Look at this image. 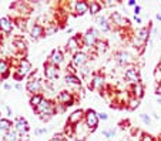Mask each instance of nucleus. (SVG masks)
<instances>
[{
	"instance_id": "obj_1",
	"label": "nucleus",
	"mask_w": 161,
	"mask_h": 141,
	"mask_svg": "<svg viewBox=\"0 0 161 141\" xmlns=\"http://www.w3.org/2000/svg\"><path fill=\"white\" fill-rule=\"evenodd\" d=\"M36 110H37V113L39 114H43V116H49V114H53V104L49 101V100H43L42 103L39 104V107H36Z\"/></svg>"
},
{
	"instance_id": "obj_2",
	"label": "nucleus",
	"mask_w": 161,
	"mask_h": 141,
	"mask_svg": "<svg viewBox=\"0 0 161 141\" xmlns=\"http://www.w3.org/2000/svg\"><path fill=\"white\" fill-rule=\"evenodd\" d=\"M86 121H87V126L90 127L91 130H94L98 124V116L96 114V111L93 110H88L87 111V116H86Z\"/></svg>"
},
{
	"instance_id": "obj_3",
	"label": "nucleus",
	"mask_w": 161,
	"mask_h": 141,
	"mask_svg": "<svg viewBox=\"0 0 161 141\" xmlns=\"http://www.w3.org/2000/svg\"><path fill=\"white\" fill-rule=\"evenodd\" d=\"M44 74H46V77L50 80L56 79V77L58 76L57 67H56L54 64H52V63H47V64H44Z\"/></svg>"
},
{
	"instance_id": "obj_4",
	"label": "nucleus",
	"mask_w": 161,
	"mask_h": 141,
	"mask_svg": "<svg viewBox=\"0 0 161 141\" xmlns=\"http://www.w3.org/2000/svg\"><path fill=\"white\" fill-rule=\"evenodd\" d=\"M96 41H97V33H96L94 30H88L87 33L84 34V43H86V46H88V47L94 46Z\"/></svg>"
},
{
	"instance_id": "obj_5",
	"label": "nucleus",
	"mask_w": 161,
	"mask_h": 141,
	"mask_svg": "<svg viewBox=\"0 0 161 141\" xmlns=\"http://www.w3.org/2000/svg\"><path fill=\"white\" fill-rule=\"evenodd\" d=\"M86 62H87V54L83 52H77L76 54H74L73 57V64L77 66V67H81V66L86 64Z\"/></svg>"
},
{
	"instance_id": "obj_6",
	"label": "nucleus",
	"mask_w": 161,
	"mask_h": 141,
	"mask_svg": "<svg viewBox=\"0 0 161 141\" xmlns=\"http://www.w3.org/2000/svg\"><path fill=\"white\" fill-rule=\"evenodd\" d=\"M58 101H60L61 104L71 106V104H73V97H71L70 93L63 91V93H60V94H58Z\"/></svg>"
},
{
	"instance_id": "obj_7",
	"label": "nucleus",
	"mask_w": 161,
	"mask_h": 141,
	"mask_svg": "<svg viewBox=\"0 0 161 141\" xmlns=\"http://www.w3.org/2000/svg\"><path fill=\"white\" fill-rule=\"evenodd\" d=\"M30 68H31V66H30V63L27 62V60H21L20 62V67H19V76L20 77H25V76H27L29 74V71H30Z\"/></svg>"
},
{
	"instance_id": "obj_8",
	"label": "nucleus",
	"mask_w": 161,
	"mask_h": 141,
	"mask_svg": "<svg viewBox=\"0 0 161 141\" xmlns=\"http://www.w3.org/2000/svg\"><path fill=\"white\" fill-rule=\"evenodd\" d=\"M125 79H128L130 81H136V83H138L140 81V76H138V71H137V68H128L127 71H125Z\"/></svg>"
},
{
	"instance_id": "obj_9",
	"label": "nucleus",
	"mask_w": 161,
	"mask_h": 141,
	"mask_svg": "<svg viewBox=\"0 0 161 141\" xmlns=\"http://www.w3.org/2000/svg\"><path fill=\"white\" fill-rule=\"evenodd\" d=\"M12 22H10V19L9 17H2L0 19V29L3 31H6V33H9V31H12Z\"/></svg>"
},
{
	"instance_id": "obj_10",
	"label": "nucleus",
	"mask_w": 161,
	"mask_h": 141,
	"mask_svg": "<svg viewBox=\"0 0 161 141\" xmlns=\"http://www.w3.org/2000/svg\"><path fill=\"white\" fill-rule=\"evenodd\" d=\"M63 62V53L60 50H53L52 53V64H60Z\"/></svg>"
},
{
	"instance_id": "obj_11",
	"label": "nucleus",
	"mask_w": 161,
	"mask_h": 141,
	"mask_svg": "<svg viewBox=\"0 0 161 141\" xmlns=\"http://www.w3.org/2000/svg\"><path fill=\"white\" fill-rule=\"evenodd\" d=\"M16 130H17L19 133H26L29 130V124L27 121H26L25 118H19L17 123H16Z\"/></svg>"
},
{
	"instance_id": "obj_12",
	"label": "nucleus",
	"mask_w": 161,
	"mask_h": 141,
	"mask_svg": "<svg viewBox=\"0 0 161 141\" xmlns=\"http://www.w3.org/2000/svg\"><path fill=\"white\" fill-rule=\"evenodd\" d=\"M81 117H83V111L81 110L74 111V113L71 114L70 117H69V124H77V123H80Z\"/></svg>"
},
{
	"instance_id": "obj_13",
	"label": "nucleus",
	"mask_w": 161,
	"mask_h": 141,
	"mask_svg": "<svg viewBox=\"0 0 161 141\" xmlns=\"http://www.w3.org/2000/svg\"><path fill=\"white\" fill-rule=\"evenodd\" d=\"M27 90L30 93H37L40 90V81L39 80H30V81H27Z\"/></svg>"
},
{
	"instance_id": "obj_14",
	"label": "nucleus",
	"mask_w": 161,
	"mask_h": 141,
	"mask_svg": "<svg viewBox=\"0 0 161 141\" xmlns=\"http://www.w3.org/2000/svg\"><path fill=\"white\" fill-rule=\"evenodd\" d=\"M117 58H119V63H121V64H125V63H130L131 62V56L128 54V53H119L117 54Z\"/></svg>"
},
{
	"instance_id": "obj_15",
	"label": "nucleus",
	"mask_w": 161,
	"mask_h": 141,
	"mask_svg": "<svg viewBox=\"0 0 161 141\" xmlns=\"http://www.w3.org/2000/svg\"><path fill=\"white\" fill-rule=\"evenodd\" d=\"M76 10L79 14H84L88 10V4L86 2H77L76 3Z\"/></svg>"
},
{
	"instance_id": "obj_16",
	"label": "nucleus",
	"mask_w": 161,
	"mask_h": 141,
	"mask_svg": "<svg viewBox=\"0 0 161 141\" xmlns=\"http://www.w3.org/2000/svg\"><path fill=\"white\" fill-rule=\"evenodd\" d=\"M147 37H148V30H147V29L138 30V33H137V40H138L140 43H144L147 40Z\"/></svg>"
},
{
	"instance_id": "obj_17",
	"label": "nucleus",
	"mask_w": 161,
	"mask_h": 141,
	"mask_svg": "<svg viewBox=\"0 0 161 141\" xmlns=\"http://www.w3.org/2000/svg\"><path fill=\"white\" fill-rule=\"evenodd\" d=\"M42 36H43V27L36 24L31 29V37H33V39H39V37H42Z\"/></svg>"
},
{
	"instance_id": "obj_18",
	"label": "nucleus",
	"mask_w": 161,
	"mask_h": 141,
	"mask_svg": "<svg viewBox=\"0 0 161 141\" xmlns=\"http://www.w3.org/2000/svg\"><path fill=\"white\" fill-rule=\"evenodd\" d=\"M97 23H98V26H100V29L103 31H107L108 30V23H107V20H106V17H103V16H98L97 17Z\"/></svg>"
},
{
	"instance_id": "obj_19",
	"label": "nucleus",
	"mask_w": 161,
	"mask_h": 141,
	"mask_svg": "<svg viewBox=\"0 0 161 141\" xmlns=\"http://www.w3.org/2000/svg\"><path fill=\"white\" fill-rule=\"evenodd\" d=\"M10 127H12V123H10V120H7V118H0V130H2V131H9Z\"/></svg>"
},
{
	"instance_id": "obj_20",
	"label": "nucleus",
	"mask_w": 161,
	"mask_h": 141,
	"mask_svg": "<svg viewBox=\"0 0 161 141\" xmlns=\"http://www.w3.org/2000/svg\"><path fill=\"white\" fill-rule=\"evenodd\" d=\"M43 101V97L40 94H36V95H33V97L30 98V104H31V107H39V104Z\"/></svg>"
},
{
	"instance_id": "obj_21",
	"label": "nucleus",
	"mask_w": 161,
	"mask_h": 141,
	"mask_svg": "<svg viewBox=\"0 0 161 141\" xmlns=\"http://www.w3.org/2000/svg\"><path fill=\"white\" fill-rule=\"evenodd\" d=\"M113 22L116 23V24H119V26H123V23H124V19L121 17V14L120 13H113Z\"/></svg>"
},
{
	"instance_id": "obj_22",
	"label": "nucleus",
	"mask_w": 161,
	"mask_h": 141,
	"mask_svg": "<svg viewBox=\"0 0 161 141\" xmlns=\"http://www.w3.org/2000/svg\"><path fill=\"white\" fill-rule=\"evenodd\" d=\"M90 12H91V14H96V13H98L100 12V9H101V6L97 3V2H91V4H90Z\"/></svg>"
},
{
	"instance_id": "obj_23",
	"label": "nucleus",
	"mask_w": 161,
	"mask_h": 141,
	"mask_svg": "<svg viewBox=\"0 0 161 141\" xmlns=\"http://www.w3.org/2000/svg\"><path fill=\"white\" fill-rule=\"evenodd\" d=\"M66 81L70 84H80V80L77 79L76 76H73V74H67L66 76Z\"/></svg>"
},
{
	"instance_id": "obj_24",
	"label": "nucleus",
	"mask_w": 161,
	"mask_h": 141,
	"mask_svg": "<svg viewBox=\"0 0 161 141\" xmlns=\"http://www.w3.org/2000/svg\"><path fill=\"white\" fill-rule=\"evenodd\" d=\"M133 91H134V94H136L137 97H141V95H143V91H144V89H143V86H141L140 83H137L136 86H134Z\"/></svg>"
},
{
	"instance_id": "obj_25",
	"label": "nucleus",
	"mask_w": 161,
	"mask_h": 141,
	"mask_svg": "<svg viewBox=\"0 0 161 141\" xmlns=\"http://www.w3.org/2000/svg\"><path fill=\"white\" fill-rule=\"evenodd\" d=\"M69 49L70 50H77V47H79V43H77V39L76 37H71L70 40H69Z\"/></svg>"
},
{
	"instance_id": "obj_26",
	"label": "nucleus",
	"mask_w": 161,
	"mask_h": 141,
	"mask_svg": "<svg viewBox=\"0 0 161 141\" xmlns=\"http://www.w3.org/2000/svg\"><path fill=\"white\" fill-rule=\"evenodd\" d=\"M0 74H3L4 77L7 76V63L4 60H0Z\"/></svg>"
},
{
	"instance_id": "obj_27",
	"label": "nucleus",
	"mask_w": 161,
	"mask_h": 141,
	"mask_svg": "<svg viewBox=\"0 0 161 141\" xmlns=\"http://www.w3.org/2000/svg\"><path fill=\"white\" fill-rule=\"evenodd\" d=\"M6 141H17V133H14V131L7 133V135H6Z\"/></svg>"
},
{
	"instance_id": "obj_28",
	"label": "nucleus",
	"mask_w": 161,
	"mask_h": 141,
	"mask_svg": "<svg viewBox=\"0 0 161 141\" xmlns=\"http://www.w3.org/2000/svg\"><path fill=\"white\" fill-rule=\"evenodd\" d=\"M101 86H103V77H96L93 87H101Z\"/></svg>"
},
{
	"instance_id": "obj_29",
	"label": "nucleus",
	"mask_w": 161,
	"mask_h": 141,
	"mask_svg": "<svg viewBox=\"0 0 161 141\" xmlns=\"http://www.w3.org/2000/svg\"><path fill=\"white\" fill-rule=\"evenodd\" d=\"M136 107H138V98H137V100H131L130 101V108H136Z\"/></svg>"
},
{
	"instance_id": "obj_30",
	"label": "nucleus",
	"mask_w": 161,
	"mask_h": 141,
	"mask_svg": "<svg viewBox=\"0 0 161 141\" xmlns=\"http://www.w3.org/2000/svg\"><path fill=\"white\" fill-rule=\"evenodd\" d=\"M14 44L17 46V49H19V50H25V49H26V44H25V43H21V41H16Z\"/></svg>"
},
{
	"instance_id": "obj_31",
	"label": "nucleus",
	"mask_w": 161,
	"mask_h": 141,
	"mask_svg": "<svg viewBox=\"0 0 161 141\" xmlns=\"http://www.w3.org/2000/svg\"><path fill=\"white\" fill-rule=\"evenodd\" d=\"M141 120H143L146 124H150V117L147 114H141Z\"/></svg>"
},
{
	"instance_id": "obj_32",
	"label": "nucleus",
	"mask_w": 161,
	"mask_h": 141,
	"mask_svg": "<svg viewBox=\"0 0 161 141\" xmlns=\"http://www.w3.org/2000/svg\"><path fill=\"white\" fill-rule=\"evenodd\" d=\"M114 133H116V130L113 128V130H111V131H104V133H103V134H104V135H106V137H113V135H114Z\"/></svg>"
},
{
	"instance_id": "obj_33",
	"label": "nucleus",
	"mask_w": 161,
	"mask_h": 141,
	"mask_svg": "<svg viewBox=\"0 0 161 141\" xmlns=\"http://www.w3.org/2000/svg\"><path fill=\"white\" fill-rule=\"evenodd\" d=\"M141 141H153V137H151V135H148V134H143Z\"/></svg>"
},
{
	"instance_id": "obj_34",
	"label": "nucleus",
	"mask_w": 161,
	"mask_h": 141,
	"mask_svg": "<svg viewBox=\"0 0 161 141\" xmlns=\"http://www.w3.org/2000/svg\"><path fill=\"white\" fill-rule=\"evenodd\" d=\"M81 73L83 74H87L88 73V67H87V66H81Z\"/></svg>"
},
{
	"instance_id": "obj_35",
	"label": "nucleus",
	"mask_w": 161,
	"mask_h": 141,
	"mask_svg": "<svg viewBox=\"0 0 161 141\" xmlns=\"http://www.w3.org/2000/svg\"><path fill=\"white\" fill-rule=\"evenodd\" d=\"M98 118H101V120H107V114H104V113L98 114Z\"/></svg>"
},
{
	"instance_id": "obj_36",
	"label": "nucleus",
	"mask_w": 161,
	"mask_h": 141,
	"mask_svg": "<svg viewBox=\"0 0 161 141\" xmlns=\"http://www.w3.org/2000/svg\"><path fill=\"white\" fill-rule=\"evenodd\" d=\"M140 10H141V7L137 6V7H136V14H138V13H140Z\"/></svg>"
},
{
	"instance_id": "obj_37",
	"label": "nucleus",
	"mask_w": 161,
	"mask_h": 141,
	"mask_svg": "<svg viewBox=\"0 0 161 141\" xmlns=\"http://www.w3.org/2000/svg\"><path fill=\"white\" fill-rule=\"evenodd\" d=\"M157 94H158V95H161V86H158V87H157Z\"/></svg>"
},
{
	"instance_id": "obj_38",
	"label": "nucleus",
	"mask_w": 161,
	"mask_h": 141,
	"mask_svg": "<svg viewBox=\"0 0 161 141\" xmlns=\"http://www.w3.org/2000/svg\"><path fill=\"white\" fill-rule=\"evenodd\" d=\"M128 4H130V6H134V4H136V2H134V0H130V2H128Z\"/></svg>"
},
{
	"instance_id": "obj_39",
	"label": "nucleus",
	"mask_w": 161,
	"mask_h": 141,
	"mask_svg": "<svg viewBox=\"0 0 161 141\" xmlns=\"http://www.w3.org/2000/svg\"><path fill=\"white\" fill-rule=\"evenodd\" d=\"M157 19L158 20H161V14H157Z\"/></svg>"
},
{
	"instance_id": "obj_40",
	"label": "nucleus",
	"mask_w": 161,
	"mask_h": 141,
	"mask_svg": "<svg viewBox=\"0 0 161 141\" xmlns=\"http://www.w3.org/2000/svg\"><path fill=\"white\" fill-rule=\"evenodd\" d=\"M52 141H58V140H56V138H54V140H52Z\"/></svg>"
},
{
	"instance_id": "obj_41",
	"label": "nucleus",
	"mask_w": 161,
	"mask_h": 141,
	"mask_svg": "<svg viewBox=\"0 0 161 141\" xmlns=\"http://www.w3.org/2000/svg\"><path fill=\"white\" fill-rule=\"evenodd\" d=\"M160 70H161V68H160Z\"/></svg>"
}]
</instances>
